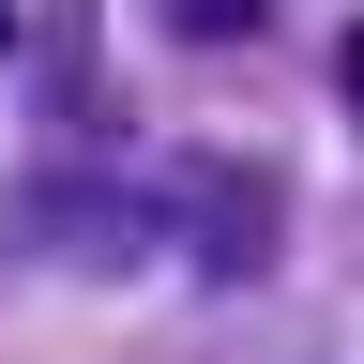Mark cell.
Returning a JSON list of instances; mask_svg holds the SVG:
<instances>
[{
  "instance_id": "obj_1",
  "label": "cell",
  "mask_w": 364,
  "mask_h": 364,
  "mask_svg": "<svg viewBox=\"0 0 364 364\" xmlns=\"http://www.w3.org/2000/svg\"><path fill=\"white\" fill-rule=\"evenodd\" d=\"M182 243H198V273H258L273 258V182L258 167H198L182 182Z\"/></svg>"
},
{
  "instance_id": "obj_2",
  "label": "cell",
  "mask_w": 364,
  "mask_h": 364,
  "mask_svg": "<svg viewBox=\"0 0 364 364\" xmlns=\"http://www.w3.org/2000/svg\"><path fill=\"white\" fill-rule=\"evenodd\" d=\"M167 16H182V31H258L273 0H167Z\"/></svg>"
},
{
  "instance_id": "obj_3",
  "label": "cell",
  "mask_w": 364,
  "mask_h": 364,
  "mask_svg": "<svg viewBox=\"0 0 364 364\" xmlns=\"http://www.w3.org/2000/svg\"><path fill=\"white\" fill-rule=\"evenodd\" d=\"M0 46H16V0H0Z\"/></svg>"
}]
</instances>
